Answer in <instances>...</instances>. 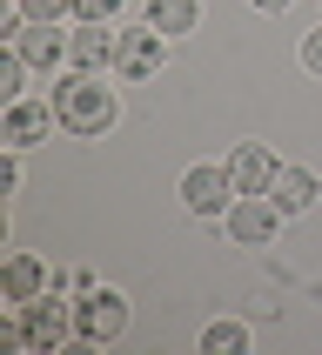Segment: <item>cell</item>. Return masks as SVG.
I'll return each instance as SVG.
<instances>
[{"instance_id":"1","label":"cell","mask_w":322,"mask_h":355,"mask_svg":"<svg viewBox=\"0 0 322 355\" xmlns=\"http://www.w3.org/2000/svg\"><path fill=\"white\" fill-rule=\"evenodd\" d=\"M47 101H54V121L74 141H101L121 121V94L108 87V74H87V67H67V74L54 80V94H47Z\"/></svg>"},{"instance_id":"2","label":"cell","mask_w":322,"mask_h":355,"mask_svg":"<svg viewBox=\"0 0 322 355\" xmlns=\"http://www.w3.org/2000/svg\"><path fill=\"white\" fill-rule=\"evenodd\" d=\"M74 329H80V349L121 342L128 336V295H121V288H87V295L74 302Z\"/></svg>"},{"instance_id":"3","label":"cell","mask_w":322,"mask_h":355,"mask_svg":"<svg viewBox=\"0 0 322 355\" xmlns=\"http://www.w3.org/2000/svg\"><path fill=\"white\" fill-rule=\"evenodd\" d=\"M282 221H289V215H282L269 195H235V201H228V215H221V228H228L235 248H269Z\"/></svg>"},{"instance_id":"4","label":"cell","mask_w":322,"mask_h":355,"mask_svg":"<svg viewBox=\"0 0 322 355\" xmlns=\"http://www.w3.org/2000/svg\"><path fill=\"white\" fill-rule=\"evenodd\" d=\"M20 322H27V349H67V342H80V329H74V302H60L54 288L27 302V309H20Z\"/></svg>"},{"instance_id":"5","label":"cell","mask_w":322,"mask_h":355,"mask_svg":"<svg viewBox=\"0 0 322 355\" xmlns=\"http://www.w3.org/2000/svg\"><path fill=\"white\" fill-rule=\"evenodd\" d=\"M168 67V34L161 27H121V54H115V80H155Z\"/></svg>"},{"instance_id":"6","label":"cell","mask_w":322,"mask_h":355,"mask_svg":"<svg viewBox=\"0 0 322 355\" xmlns=\"http://www.w3.org/2000/svg\"><path fill=\"white\" fill-rule=\"evenodd\" d=\"M228 201H235V181H228V168L201 161V168H188V175H181V208H188L195 221L228 215Z\"/></svg>"},{"instance_id":"7","label":"cell","mask_w":322,"mask_h":355,"mask_svg":"<svg viewBox=\"0 0 322 355\" xmlns=\"http://www.w3.org/2000/svg\"><path fill=\"white\" fill-rule=\"evenodd\" d=\"M221 168H228V181H235V195H269V188H276V175H282V161H276V148H269V141H235Z\"/></svg>"},{"instance_id":"8","label":"cell","mask_w":322,"mask_h":355,"mask_svg":"<svg viewBox=\"0 0 322 355\" xmlns=\"http://www.w3.org/2000/svg\"><path fill=\"white\" fill-rule=\"evenodd\" d=\"M115 54H121V27H108V20H74V34H67V67L115 74Z\"/></svg>"},{"instance_id":"9","label":"cell","mask_w":322,"mask_h":355,"mask_svg":"<svg viewBox=\"0 0 322 355\" xmlns=\"http://www.w3.org/2000/svg\"><path fill=\"white\" fill-rule=\"evenodd\" d=\"M60 121H54V101H7V121H0V141L7 148H40V141L54 135Z\"/></svg>"},{"instance_id":"10","label":"cell","mask_w":322,"mask_h":355,"mask_svg":"<svg viewBox=\"0 0 322 355\" xmlns=\"http://www.w3.org/2000/svg\"><path fill=\"white\" fill-rule=\"evenodd\" d=\"M14 47H20L27 67H40V74H54L60 60H67V34H60V20H27Z\"/></svg>"},{"instance_id":"11","label":"cell","mask_w":322,"mask_h":355,"mask_svg":"<svg viewBox=\"0 0 322 355\" xmlns=\"http://www.w3.org/2000/svg\"><path fill=\"white\" fill-rule=\"evenodd\" d=\"M316 195H322V175H309V168H282L276 188H269V201H276L282 215H309Z\"/></svg>"},{"instance_id":"12","label":"cell","mask_w":322,"mask_h":355,"mask_svg":"<svg viewBox=\"0 0 322 355\" xmlns=\"http://www.w3.org/2000/svg\"><path fill=\"white\" fill-rule=\"evenodd\" d=\"M0 288H7V309H27L34 295H47V268H40L34 255H7V275H0Z\"/></svg>"},{"instance_id":"13","label":"cell","mask_w":322,"mask_h":355,"mask_svg":"<svg viewBox=\"0 0 322 355\" xmlns=\"http://www.w3.org/2000/svg\"><path fill=\"white\" fill-rule=\"evenodd\" d=\"M195 20H201V0H148V27H161L168 40L195 34Z\"/></svg>"},{"instance_id":"14","label":"cell","mask_w":322,"mask_h":355,"mask_svg":"<svg viewBox=\"0 0 322 355\" xmlns=\"http://www.w3.org/2000/svg\"><path fill=\"white\" fill-rule=\"evenodd\" d=\"M201 349L208 355H242L248 349V329H242V322H208V329H201Z\"/></svg>"},{"instance_id":"15","label":"cell","mask_w":322,"mask_h":355,"mask_svg":"<svg viewBox=\"0 0 322 355\" xmlns=\"http://www.w3.org/2000/svg\"><path fill=\"white\" fill-rule=\"evenodd\" d=\"M20 80H27V60H20V47H7V54H0V101H20V94H27Z\"/></svg>"},{"instance_id":"16","label":"cell","mask_w":322,"mask_h":355,"mask_svg":"<svg viewBox=\"0 0 322 355\" xmlns=\"http://www.w3.org/2000/svg\"><path fill=\"white\" fill-rule=\"evenodd\" d=\"M121 7H128V0H74V20H108V27H115Z\"/></svg>"},{"instance_id":"17","label":"cell","mask_w":322,"mask_h":355,"mask_svg":"<svg viewBox=\"0 0 322 355\" xmlns=\"http://www.w3.org/2000/svg\"><path fill=\"white\" fill-rule=\"evenodd\" d=\"M20 14H27V20H67L74 0H20Z\"/></svg>"},{"instance_id":"18","label":"cell","mask_w":322,"mask_h":355,"mask_svg":"<svg viewBox=\"0 0 322 355\" xmlns=\"http://www.w3.org/2000/svg\"><path fill=\"white\" fill-rule=\"evenodd\" d=\"M302 67H309V74H322V27H309V34H302Z\"/></svg>"},{"instance_id":"19","label":"cell","mask_w":322,"mask_h":355,"mask_svg":"<svg viewBox=\"0 0 322 355\" xmlns=\"http://www.w3.org/2000/svg\"><path fill=\"white\" fill-rule=\"evenodd\" d=\"M0 188H7V195L20 188V148H7V161H0Z\"/></svg>"},{"instance_id":"20","label":"cell","mask_w":322,"mask_h":355,"mask_svg":"<svg viewBox=\"0 0 322 355\" xmlns=\"http://www.w3.org/2000/svg\"><path fill=\"white\" fill-rule=\"evenodd\" d=\"M248 7H255V14H289L296 0H248Z\"/></svg>"}]
</instances>
